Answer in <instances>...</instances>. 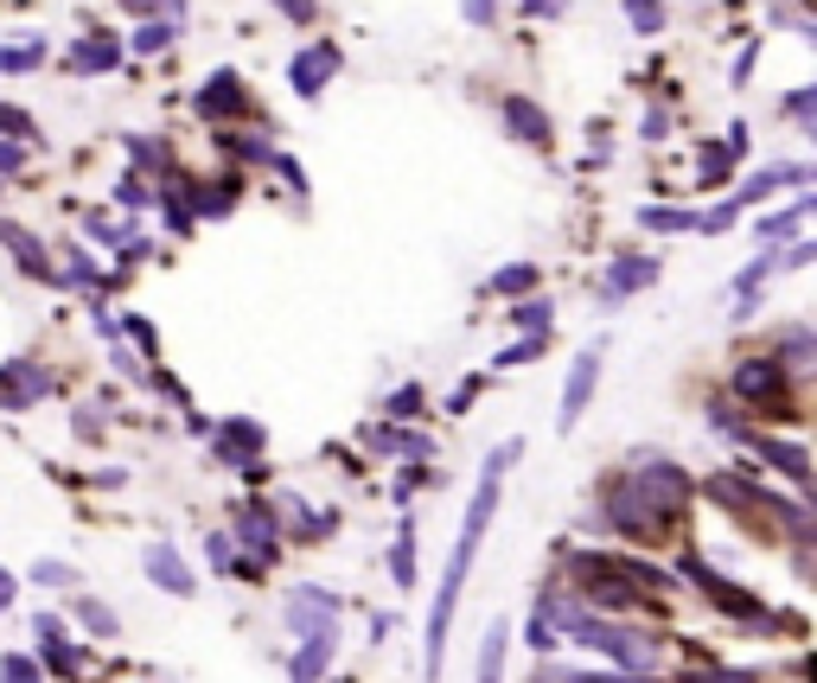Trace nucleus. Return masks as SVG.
<instances>
[{"label": "nucleus", "mask_w": 817, "mask_h": 683, "mask_svg": "<svg viewBox=\"0 0 817 683\" xmlns=\"http://www.w3.org/2000/svg\"><path fill=\"white\" fill-rule=\"evenodd\" d=\"M173 39H179V13H167V20H148L134 39H128V46L141 51V58H153V51H167Z\"/></svg>", "instance_id": "24"}, {"label": "nucleus", "mask_w": 817, "mask_h": 683, "mask_svg": "<svg viewBox=\"0 0 817 683\" xmlns=\"http://www.w3.org/2000/svg\"><path fill=\"white\" fill-rule=\"evenodd\" d=\"M77 620H83V626H90V633H115V607H102V601H83V607H77Z\"/></svg>", "instance_id": "36"}, {"label": "nucleus", "mask_w": 817, "mask_h": 683, "mask_svg": "<svg viewBox=\"0 0 817 683\" xmlns=\"http://www.w3.org/2000/svg\"><path fill=\"white\" fill-rule=\"evenodd\" d=\"M281 511H288V531H294V536H313V543H320V536H332V524H339L332 511H306L301 499H288Z\"/></svg>", "instance_id": "22"}, {"label": "nucleus", "mask_w": 817, "mask_h": 683, "mask_svg": "<svg viewBox=\"0 0 817 683\" xmlns=\"http://www.w3.org/2000/svg\"><path fill=\"white\" fill-rule=\"evenodd\" d=\"M128 153H134V167H148V173H167V167H173L167 141H141V134H134V141H128Z\"/></svg>", "instance_id": "28"}, {"label": "nucleus", "mask_w": 817, "mask_h": 683, "mask_svg": "<svg viewBox=\"0 0 817 683\" xmlns=\"http://www.w3.org/2000/svg\"><path fill=\"white\" fill-rule=\"evenodd\" d=\"M71 77H109V71H122V39L115 32H90V39H77L71 46Z\"/></svg>", "instance_id": "14"}, {"label": "nucleus", "mask_w": 817, "mask_h": 683, "mask_svg": "<svg viewBox=\"0 0 817 683\" xmlns=\"http://www.w3.org/2000/svg\"><path fill=\"white\" fill-rule=\"evenodd\" d=\"M339 64H345V51L326 46V39H313V46H301L294 58H288V83H294V97H320L332 77H339Z\"/></svg>", "instance_id": "7"}, {"label": "nucleus", "mask_w": 817, "mask_h": 683, "mask_svg": "<svg viewBox=\"0 0 817 683\" xmlns=\"http://www.w3.org/2000/svg\"><path fill=\"white\" fill-rule=\"evenodd\" d=\"M64 281H83V288H90V281H97V262L83 250H64Z\"/></svg>", "instance_id": "41"}, {"label": "nucleus", "mask_w": 817, "mask_h": 683, "mask_svg": "<svg viewBox=\"0 0 817 683\" xmlns=\"http://www.w3.org/2000/svg\"><path fill=\"white\" fill-rule=\"evenodd\" d=\"M549 313H556L549 301H517L511 307V327L524 332V339H543V332H549Z\"/></svg>", "instance_id": "26"}, {"label": "nucleus", "mask_w": 817, "mask_h": 683, "mask_svg": "<svg viewBox=\"0 0 817 683\" xmlns=\"http://www.w3.org/2000/svg\"><path fill=\"white\" fill-rule=\"evenodd\" d=\"M415 409H422V383H403V390L390 396V422H408Z\"/></svg>", "instance_id": "37"}, {"label": "nucleus", "mask_w": 817, "mask_h": 683, "mask_svg": "<svg viewBox=\"0 0 817 683\" xmlns=\"http://www.w3.org/2000/svg\"><path fill=\"white\" fill-rule=\"evenodd\" d=\"M51 396V371L46 364H32V358H13V364H0V409L13 415V409H32Z\"/></svg>", "instance_id": "10"}, {"label": "nucleus", "mask_w": 817, "mask_h": 683, "mask_svg": "<svg viewBox=\"0 0 817 683\" xmlns=\"http://www.w3.org/2000/svg\"><path fill=\"white\" fill-rule=\"evenodd\" d=\"M773 262H779V269H805V262H817V237L811 243H798V250H779Z\"/></svg>", "instance_id": "44"}, {"label": "nucleus", "mask_w": 817, "mask_h": 683, "mask_svg": "<svg viewBox=\"0 0 817 683\" xmlns=\"http://www.w3.org/2000/svg\"><path fill=\"white\" fill-rule=\"evenodd\" d=\"M13 594H20V582H13V575L0 569V607H13Z\"/></svg>", "instance_id": "49"}, {"label": "nucleus", "mask_w": 817, "mask_h": 683, "mask_svg": "<svg viewBox=\"0 0 817 683\" xmlns=\"http://www.w3.org/2000/svg\"><path fill=\"white\" fill-rule=\"evenodd\" d=\"M0 683H39V659H26V652H7V659H0Z\"/></svg>", "instance_id": "32"}, {"label": "nucleus", "mask_w": 817, "mask_h": 683, "mask_svg": "<svg viewBox=\"0 0 817 683\" xmlns=\"http://www.w3.org/2000/svg\"><path fill=\"white\" fill-rule=\"evenodd\" d=\"M281 620H288V633H294V639L332 633V620H339V594H332V587H320V582L288 587V601H281Z\"/></svg>", "instance_id": "5"}, {"label": "nucleus", "mask_w": 817, "mask_h": 683, "mask_svg": "<svg viewBox=\"0 0 817 683\" xmlns=\"http://www.w3.org/2000/svg\"><path fill=\"white\" fill-rule=\"evenodd\" d=\"M684 683H760V671H740V664H709V671H696Z\"/></svg>", "instance_id": "33"}, {"label": "nucleus", "mask_w": 817, "mask_h": 683, "mask_svg": "<svg viewBox=\"0 0 817 683\" xmlns=\"http://www.w3.org/2000/svg\"><path fill=\"white\" fill-rule=\"evenodd\" d=\"M148 575L167 587V594H179V601H192V594H199V575L185 569V556H179L173 543H153V550H148Z\"/></svg>", "instance_id": "16"}, {"label": "nucleus", "mask_w": 817, "mask_h": 683, "mask_svg": "<svg viewBox=\"0 0 817 683\" xmlns=\"http://www.w3.org/2000/svg\"><path fill=\"white\" fill-rule=\"evenodd\" d=\"M531 20H556V13H568V0H517Z\"/></svg>", "instance_id": "45"}, {"label": "nucleus", "mask_w": 817, "mask_h": 683, "mask_svg": "<svg viewBox=\"0 0 817 683\" xmlns=\"http://www.w3.org/2000/svg\"><path fill=\"white\" fill-rule=\"evenodd\" d=\"M26 167V141H0V173H20Z\"/></svg>", "instance_id": "47"}, {"label": "nucleus", "mask_w": 817, "mask_h": 683, "mask_svg": "<svg viewBox=\"0 0 817 683\" xmlns=\"http://www.w3.org/2000/svg\"><path fill=\"white\" fill-rule=\"evenodd\" d=\"M32 626H39V659H46L58 677H90V652L64 639V620H51L46 613V620H32Z\"/></svg>", "instance_id": "12"}, {"label": "nucleus", "mask_w": 817, "mask_h": 683, "mask_svg": "<svg viewBox=\"0 0 817 683\" xmlns=\"http://www.w3.org/2000/svg\"><path fill=\"white\" fill-rule=\"evenodd\" d=\"M652 281H658V255H619L607 269V281H601V301H626V294L652 288Z\"/></svg>", "instance_id": "15"}, {"label": "nucleus", "mask_w": 817, "mask_h": 683, "mask_svg": "<svg viewBox=\"0 0 817 683\" xmlns=\"http://www.w3.org/2000/svg\"><path fill=\"white\" fill-rule=\"evenodd\" d=\"M115 204H128V211H148L153 192L141 185V179H122V185H115Z\"/></svg>", "instance_id": "40"}, {"label": "nucleus", "mask_w": 817, "mask_h": 683, "mask_svg": "<svg viewBox=\"0 0 817 683\" xmlns=\"http://www.w3.org/2000/svg\"><path fill=\"white\" fill-rule=\"evenodd\" d=\"M531 288H536V262H511V269L492 275V294H531Z\"/></svg>", "instance_id": "27"}, {"label": "nucleus", "mask_w": 817, "mask_h": 683, "mask_svg": "<svg viewBox=\"0 0 817 683\" xmlns=\"http://www.w3.org/2000/svg\"><path fill=\"white\" fill-rule=\"evenodd\" d=\"M262 441H269V434H262V422H243V415H236V422H224V429H211V454L224 460L230 473H255Z\"/></svg>", "instance_id": "11"}, {"label": "nucleus", "mask_w": 817, "mask_h": 683, "mask_svg": "<svg viewBox=\"0 0 817 683\" xmlns=\"http://www.w3.org/2000/svg\"><path fill=\"white\" fill-rule=\"evenodd\" d=\"M811 134H817V128H811Z\"/></svg>", "instance_id": "50"}, {"label": "nucleus", "mask_w": 817, "mask_h": 683, "mask_svg": "<svg viewBox=\"0 0 817 683\" xmlns=\"http://www.w3.org/2000/svg\"><path fill=\"white\" fill-rule=\"evenodd\" d=\"M281 13H288V20H294V26H306V20H313V13H320V7H313V0H281Z\"/></svg>", "instance_id": "48"}, {"label": "nucleus", "mask_w": 817, "mask_h": 683, "mask_svg": "<svg viewBox=\"0 0 817 683\" xmlns=\"http://www.w3.org/2000/svg\"><path fill=\"white\" fill-rule=\"evenodd\" d=\"M677 569H684V582H689V587H703V594H709V607H722L728 620H735V626H747V633H773V626L786 620V613H773L766 601H754V594H747L740 582L715 575L709 562L696 556V550H684V562H677Z\"/></svg>", "instance_id": "3"}, {"label": "nucleus", "mask_w": 817, "mask_h": 683, "mask_svg": "<svg viewBox=\"0 0 817 683\" xmlns=\"http://www.w3.org/2000/svg\"><path fill=\"white\" fill-rule=\"evenodd\" d=\"M275 173L294 185V199H306V173H301V160H294V153H275Z\"/></svg>", "instance_id": "42"}, {"label": "nucleus", "mask_w": 817, "mask_h": 683, "mask_svg": "<svg viewBox=\"0 0 817 683\" xmlns=\"http://www.w3.org/2000/svg\"><path fill=\"white\" fill-rule=\"evenodd\" d=\"M199 115L204 122H236V115H255V102H250V90H243V77L236 71H211L199 83Z\"/></svg>", "instance_id": "8"}, {"label": "nucleus", "mask_w": 817, "mask_h": 683, "mask_svg": "<svg viewBox=\"0 0 817 683\" xmlns=\"http://www.w3.org/2000/svg\"><path fill=\"white\" fill-rule=\"evenodd\" d=\"M740 448H747L754 460H766L773 473H786V480L798 485V492H811V485H817V466H811V454H805V448H791V441H779V434H760V429H747V441H740Z\"/></svg>", "instance_id": "6"}, {"label": "nucleus", "mask_w": 817, "mask_h": 683, "mask_svg": "<svg viewBox=\"0 0 817 683\" xmlns=\"http://www.w3.org/2000/svg\"><path fill=\"white\" fill-rule=\"evenodd\" d=\"M236 185H199V218H230Z\"/></svg>", "instance_id": "30"}, {"label": "nucleus", "mask_w": 817, "mask_h": 683, "mask_svg": "<svg viewBox=\"0 0 817 683\" xmlns=\"http://www.w3.org/2000/svg\"><path fill=\"white\" fill-rule=\"evenodd\" d=\"M505 134L531 141V148H549V115L531 97H505Z\"/></svg>", "instance_id": "19"}, {"label": "nucleus", "mask_w": 817, "mask_h": 683, "mask_svg": "<svg viewBox=\"0 0 817 683\" xmlns=\"http://www.w3.org/2000/svg\"><path fill=\"white\" fill-rule=\"evenodd\" d=\"M626 20H633L638 32H664V7L658 0H626Z\"/></svg>", "instance_id": "35"}, {"label": "nucleus", "mask_w": 817, "mask_h": 683, "mask_svg": "<svg viewBox=\"0 0 817 683\" xmlns=\"http://www.w3.org/2000/svg\"><path fill=\"white\" fill-rule=\"evenodd\" d=\"M0 134H7V141H26V148L39 141V128L20 115V102H0Z\"/></svg>", "instance_id": "29"}, {"label": "nucleus", "mask_w": 817, "mask_h": 683, "mask_svg": "<svg viewBox=\"0 0 817 683\" xmlns=\"http://www.w3.org/2000/svg\"><path fill=\"white\" fill-rule=\"evenodd\" d=\"M0 243L13 250V262H20L32 281H64V269H51V250H46V237H32L26 224H13V218H0Z\"/></svg>", "instance_id": "13"}, {"label": "nucleus", "mask_w": 817, "mask_h": 683, "mask_svg": "<svg viewBox=\"0 0 817 683\" xmlns=\"http://www.w3.org/2000/svg\"><path fill=\"white\" fill-rule=\"evenodd\" d=\"M39 58H46V39H13V46H0V71L26 77V71H39Z\"/></svg>", "instance_id": "23"}, {"label": "nucleus", "mask_w": 817, "mask_h": 683, "mask_svg": "<svg viewBox=\"0 0 817 683\" xmlns=\"http://www.w3.org/2000/svg\"><path fill=\"white\" fill-rule=\"evenodd\" d=\"M728 167H735V148H703V179H728Z\"/></svg>", "instance_id": "39"}, {"label": "nucleus", "mask_w": 817, "mask_h": 683, "mask_svg": "<svg viewBox=\"0 0 817 683\" xmlns=\"http://www.w3.org/2000/svg\"><path fill=\"white\" fill-rule=\"evenodd\" d=\"M786 115H791V122H811V128H817V83H805V90H786Z\"/></svg>", "instance_id": "31"}, {"label": "nucleus", "mask_w": 817, "mask_h": 683, "mask_svg": "<svg viewBox=\"0 0 817 683\" xmlns=\"http://www.w3.org/2000/svg\"><path fill=\"white\" fill-rule=\"evenodd\" d=\"M128 13H141V20H153V13H179V0H122Z\"/></svg>", "instance_id": "46"}, {"label": "nucleus", "mask_w": 817, "mask_h": 683, "mask_svg": "<svg viewBox=\"0 0 817 683\" xmlns=\"http://www.w3.org/2000/svg\"><path fill=\"white\" fill-rule=\"evenodd\" d=\"M638 224L677 237V230H703V218H696V211H677V204H645V211H638Z\"/></svg>", "instance_id": "21"}, {"label": "nucleus", "mask_w": 817, "mask_h": 683, "mask_svg": "<svg viewBox=\"0 0 817 683\" xmlns=\"http://www.w3.org/2000/svg\"><path fill=\"white\" fill-rule=\"evenodd\" d=\"M728 396H735L740 409L766 415V422H791V415H798V403H791V378H786V364H779L773 352L735 358V371H728Z\"/></svg>", "instance_id": "2"}, {"label": "nucleus", "mask_w": 817, "mask_h": 683, "mask_svg": "<svg viewBox=\"0 0 817 683\" xmlns=\"http://www.w3.org/2000/svg\"><path fill=\"white\" fill-rule=\"evenodd\" d=\"M460 13H466V26H492L498 20V0H460Z\"/></svg>", "instance_id": "43"}, {"label": "nucleus", "mask_w": 817, "mask_h": 683, "mask_svg": "<svg viewBox=\"0 0 817 683\" xmlns=\"http://www.w3.org/2000/svg\"><path fill=\"white\" fill-rule=\"evenodd\" d=\"M543 345H549V332H543V339H517V345H505V352L492 358V364H498V371H511V364H531Z\"/></svg>", "instance_id": "34"}, {"label": "nucleus", "mask_w": 817, "mask_h": 683, "mask_svg": "<svg viewBox=\"0 0 817 683\" xmlns=\"http://www.w3.org/2000/svg\"><path fill=\"white\" fill-rule=\"evenodd\" d=\"M594 390H601V345H587L575 364H568V383H562V415H556V429L568 434L575 422L587 415V403H594Z\"/></svg>", "instance_id": "9"}, {"label": "nucleus", "mask_w": 817, "mask_h": 683, "mask_svg": "<svg viewBox=\"0 0 817 683\" xmlns=\"http://www.w3.org/2000/svg\"><path fill=\"white\" fill-rule=\"evenodd\" d=\"M517 454H524V441H498V448L485 454V473H480V485H473V499H466V518H460V536H454V550H447V569H441L434 613H428V683L441 677L447 633H454V607H460V587H466V575H473V556H480V543H485V524H492V511H498L505 466Z\"/></svg>", "instance_id": "1"}, {"label": "nucleus", "mask_w": 817, "mask_h": 683, "mask_svg": "<svg viewBox=\"0 0 817 683\" xmlns=\"http://www.w3.org/2000/svg\"><path fill=\"white\" fill-rule=\"evenodd\" d=\"M633 480L645 485V492H652V499H658V505L670 511V518H677V524L689 518L696 480H689V473L677 466V460H664V454H638V460H633Z\"/></svg>", "instance_id": "4"}, {"label": "nucleus", "mask_w": 817, "mask_h": 683, "mask_svg": "<svg viewBox=\"0 0 817 683\" xmlns=\"http://www.w3.org/2000/svg\"><path fill=\"white\" fill-rule=\"evenodd\" d=\"M390 582H396V587H415V524H403L396 550H390Z\"/></svg>", "instance_id": "25"}, {"label": "nucleus", "mask_w": 817, "mask_h": 683, "mask_svg": "<svg viewBox=\"0 0 817 683\" xmlns=\"http://www.w3.org/2000/svg\"><path fill=\"white\" fill-rule=\"evenodd\" d=\"M32 582H39V587H71L77 569H71V562H39V569H32Z\"/></svg>", "instance_id": "38"}, {"label": "nucleus", "mask_w": 817, "mask_h": 683, "mask_svg": "<svg viewBox=\"0 0 817 683\" xmlns=\"http://www.w3.org/2000/svg\"><path fill=\"white\" fill-rule=\"evenodd\" d=\"M779 364H786V378L791 383H811L817 378V332L811 327H786L779 332Z\"/></svg>", "instance_id": "17"}, {"label": "nucleus", "mask_w": 817, "mask_h": 683, "mask_svg": "<svg viewBox=\"0 0 817 683\" xmlns=\"http://www.w3.org/2000/svg\"><path fill=\"white\" fill-rule=\"evenodd\" d=\"M505 645H511V620H492L480 639V683H505Z\"/></svg>", "instance_id": "20"}, {"label": "nucleus", "mask_w": 817, "mask_h": 683, "mask_svg": "<svg viewBox=\"0 0 817 683\" xmlns=\"http://www.w3.org/2000/svg\"><path fill=\"white\" fill-rule=\"evenodd\" d=\"M332 652H339V626H332V633L301 639V652L288 659V683H320V677H326V664H332Z\"/></svg>", "instance_id": "18"}]
</instances>
